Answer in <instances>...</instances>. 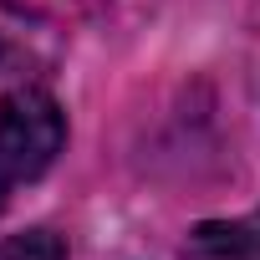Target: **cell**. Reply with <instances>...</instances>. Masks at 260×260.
Returning a JSON list of instances; mask_svg holds the SVG:
<instances>
[{
    "label": "cell",
    "mask_w": 260,
    "mask_h": 260,
    "mask_svg": "<svg viewBox=\"0 0 260 260\" xmlns=\"http://www.w3.org/2000/svg\"><path fill=\"white\" fill-rule=\"evenodd\" d=\"M67 143V112L41 87H16L0 97V174L11 184L41 179Z\"/></svg>",
    "instance_id": "1"
},
{
    "label": "cell",
    "mask_w": 260,
    "mask_h": 260,
    "mask_svg": "<svg viewBox=\"0 0 260 260\" xmlns=\"http://www.w3.org/2000/svg\"><path fill=\"white\" fill-rule=\"evenodd\" d=\"M184 260H260V209L245 219H204L184 240Z\"/></svg>",
    "instance_id": "2"
},
{
    "label": "cell",
    "mask_w": 260,
    "mask_h": 260,
    "mask_svg": "<svg viewBox=\"0 0 260 260\" xmlns=\"http://www.w3.org/2000/svg\"><path fill=\"white\" fill-rule=\"evenodd\" d=\"M0 260H67V240L51 230H21L0 240Z\"/></svg>",
    "instance_id": "3"
},
{
    "label": "cell",
    "mask_w": 260,
    "mask_h": 260,
    "mask_svg": "<svg viewBox=\"0 0 260 260\" xmlns=\"http://www.w3.org/2000/svg\"><path fill=\"white\" fill-rule=\"evenodd\" d=\"M6 184H11V179H6V174H0V209H6Z\"/></svg>",
    "instance_id": "4"
}]
</instances>
